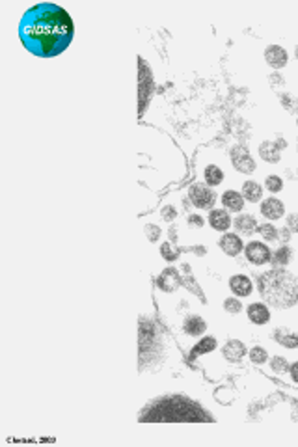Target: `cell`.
Segmentation results:
<instances>
[{
  "label": "cell",
  "mask_w": 298,
  "mask_h": 447,
  "mask_svg": "<svg viewBox=\"0 0 298 447\" xmlns=\"http://www.w3.org/2000/svg\"><path fill=\"white\" fill-rule=\"evenodd\" d=\"M19 37L32 54L52 58L64 52L73 39V21L56 4L43 2L30 8L19 23Z\"/></svg>",
  "instance_id": "obj_1"
},
{
  "label": "cell",
  "mask_w": 298,
  "mask_h": 447,
  "mask_svg": "<svg viewBox=\"0 0 298 447\" xmlns=\"http://www.w3.org/2000/svg\"><path fill=\"white\" fill-rule=\"evenodd\" d=\"M209 414L199 404L185 397H166L149 406L140 421H209Z\"/></svg>",
  "instance_id": "obj_2"
},
{
  "label": "cell",
  "mask_w": 298,
  "mask_h": 447,
  "mask_svg": "<svg viewBox=\"0 0 298 447\" xmlns=\"http://www.w3.org/2000/svg\"><path fill=\"white\" fill-rule=\"evenodd\" d=\"M259 291L274 307H291L298 302V278L287 270L274 269L261 278Z\"/></svg>",
  "instance_id": "obj_3"
},
{
  "label": "cell",
  "mask_w": 298,
  "mask_h": 447,
  "mask_svg": "<svg viewBox=\"0 0 298 447\" xmlns=\"http://www.w3.org/2000/svg\"><path fill=\"white\" fill-rule=\"evenodd\" d=\"M231 160L233 166L237 168L242 174H251L255 170V160L251 158L250 151L244 148V146H235L231 149Z\"/></svg>",
  "instance_id": "obj_4"
},
{
  "label": "cell",
  "mask_w": 298,
  "mask_h": 447,
  "mask_svg": "<svg viewBox=\"0 0 298 447\" xmlns=\"http://www.w3.org/2000/svg\"><path fill=\"white\" fill-rule=\"evenodd\" d=\"M190 194V201L199 207V209H211L214 203V192L205 185H194L188 190Z\"/></svg>",
  "instance_id": "obj_5"
},
{
  "label": "cell",
  "mask_w": 298,
  "mask_h": 447,
  "mask_svg": "<svg viewBox=\"0 0 298 447\" xmlns=\"http://www.w3.org/2000/svg\"><path fill=\"white\" fill-rule=\"evenodd\" d=\"M246 257L253 265H265V263H269L272 259V251L263 242L253 241L246 246Z\"/></svg>",
  "instance_id": "obj_6"
},
{
  "label": "cell",
  "mask_w": 298,
  "mask_h": 447,
  "mask_svg": "<svg viewBox=\"0 0 298 447\" xmlns=\"http://www.w3.org/2000/svg\"><path fill=\"white\" fill-rule=\"evenodd\" d=\"M283 213H285V207L276 198H269V199H265L261 203V214L265 218H269V220H278V218L283 216Z\"/></svg>",
  "instance_id": "obj_7"
},
{
  "label": "cell",
  "mask_w": 298,
  "mask_h": 447,
  "mask_svg": "<svg viewBox=\"0 0 298 447\" xmlns=\"http://www.w3.org/2000/svg\"><path fill=\"white\" fill-rule=\"evenodd\" d=\"M179 283H181V276H179L177 269H174V267L164 269V272H162L160 278H158V287L162 289V291H166V293L175 291V289L179 287Z\"/></svg>",
  "instance_id": "obj_8"
},
{
  "label": "cell",
  "mask_w": 298,
  "mask_h": 447,
  "mask_svg": "<svg viewBox=\"0 0 298 447\" xmlns=\"http://www.w3.org/2000/svg\"><path fill=\"white\" fill-rule=\"evenodd\" d=\"M140 104H142V112H144V106L148 102V93L151 95V88H153V82H151V71H148V67L144 62H140Z\"/></svg>",
  "instance_id": "obj_9"
},
{
  "label": "cell",
  "mask_w": 298,
  "mask_h": 447,
  "mask_svg": "<svg viewBox=\"0 0 298 447\" xmlns=\"http://www.w3.org/2000/svg\"><path fill=\"white\" fill-rule=\"evenodd\" d=\"M265 60H267V64L272 65L274 69H279V67H283V65L287 64V52H285L281 47L270 45V47H267V50H265Z\"/></svg>",
  "instance_id": "obj_10"
},
{
  "label": "cell",
  "mask_w": 298,
  "mask_h": 447,
  "mask_svg": "<svg viewBox=\"0 0 298 447\" xmlns=\"http://www.w3.org/2000/svg\"><path fill=\"white\" fill-rule=\"evenodd\" d=\"M229 287H231V291L237 297H250L251 289H253L251 287V279L248 276H242V274L233 276L229 279Z\"/></svg>",
  "instance_id": "obj_11"
},
{
  "label": "cell",
  "mask_w": 298,
  "mask_h": 447,
  "mask_svg": "<svg viewBox=\"0 0 298 447\" xmlns=\"http://www.w3.org/2000/svg\"><path fill=\"white\" fill-rule=\"evenodd\" d=\"M220 248L227 255H239L242 250V241L239 239V235L227 233V235H224L222 239H220Z\"/></svg>",
  "instance_id": "obj_12"
},
{
  "label": "cell",
  "mask_w": 298,
  "mask_h": 447,
  "mask_svg": "<svg viewBox=\"0 0 298 447\" xmlns=\"http://www.w3.org/2000/svg\"><path fill=\"white\" fill-rule=\"evenodd\" d=\"M248 319L253 324H267L270 321V311L265 304H251L248 307Z\"/></svg>",
  "instance_id": "obj_13"
},
{
  "label": "cell",
  "mask_w": 298,
  "mask_h": 447,
  "mask_svg": "<svg viewBox=\"0 0 298 447\" xmlns=\"http://www.w3.org/2000/svg\"><path fill=\"white\" fill-rule=\"evenodd\" d=\"M222 205L227 211L239 213V211H242V207H244V198H242V194L235 192V190H227L222 196Z\"/></svg>",
  "instance_id": "obj_14"
},
{
  "label": "cell",
  "mask_w": 298,
  "mask_h": 447,
  "mask_svg": "<svg viewBox=\"0 0 298 447\" xmlns=\"http://www.w3.org/2000/svg\"><path fill=\"white\" fill-rule=\"evenodd\" d=\"M244 354H246V347H244V343H241V341H235V339L229 341V343L222 348V356L224 358H227L229 362H237V360H241Z\"/></svg>",
  "instance_id": "obj_15"
},
{
  "label": "cell",
  "mask_w": 298,
  "mask_h": 447,
  "mask_svg": "<svg viewBox=\"0 0 298 447\" xmlns=\"http://www.w3.org/2000/svg\"><path fill=\"white\" fill-rule=\"evenodd\" d=\"M209 222H211L213 229H216V231H225V229L231 225V218H229V214L225 213V211L216 209V211H213L211 216H209Z\"/></svg>",
  "instance_id": "obj_16"
},
{
  "label": "cell",
  "mask_w": 298,
  "mask_h": 447,
  "mask_svg": "<svg viewBox=\"0 0 298 447\" xmlns=\"http://www.w3.org/2000/svg\"><path fill=\"white\" fill-rule=\"evenodd\" d=\"M235 227L242 235H251V233L257 229V222H255V218L250 216V214H241L235 220Z\"/></svg>",
  "instance_id": "obj_17"
},
{
  "label": "cell",
  "mask_w": 298,
  "mask_h": 447,
  "mask_svg": "<svg viewBox=\"0 0 298 447\" xmlns=\"http://www.w3.org/2000/svg\"><path fill=\"white\" fill-rule=\"evenodd\" d=\"M279 151L274 142H263L259 146V155L265 162H279Z\"/></svg>",
  "instance_id": "obj_18"
},
{
  "label": "cell",
  "mask_w": 298,
  "mask_h": 447,
  "mask_svg": "<svg viewBox=\"0 0 298 447\" xmlns=\"http://www.w3.org/2000/svg\"><path fill=\"white\" fill-rule=\"evenodd\" d=\"M183 328H185V332L188 335H201L205 332V328H207V324H205V321L201 319V317L198 315H190L188 319L185 321V324H183Z\"/></svg>",
  "instance_id": "obj_19"
},
{
  "label": "cell",
  "mask_w": 298,
  "mask_h": 447,
  "mask_svg": "<svg viewBox=\"0 0 298 447\" xmlns=\"http://www.w3.org/2000/svg\"><path fill=\"white\" fill-rule=\"evenodd\" d=\"M242 198L251 201V203H257L263 198V190H261V186L255 181H246L244 186H242Z\"/></svg>",
  "instance_id": "obj_20"
},
{
  "label": "cell",
  "mask_w": 298,
  "mask_h": 447,
  "mask_svg": "<svg viewBox=\"0 0 298 447\" xmlns=\"http://www.w3.org/2000/svg\"><path fill=\"white\" fill-rule=\"evenodd\" d=\"M216 348V339L214 337H203L199 343L196 345L194 348H192V352H190V358L194 360L196 356H199V354H205V352H211V350H214Z\"/></svg>",
  "instance_id": "obj_21"
},
{
  "label": "cell",
  "mask_w": 298,
  "mask_h": 447,
  "mask_svg": "<svg viewBox=\"0 0 298 447\" xmlns=\"http://www.w3.org/2000/svg\"><path fill=\"white\" fill-rule=\"evenodd\" d=\"M222 179H224V174H222V170H220V168H216V166H207L205 168V181H207L211 186L220 185V183H222Z\"/></svg>",
  "instance_id": "obj_22"
},
{
  "label": "cell",
  "mask_w": 298,
  "mask_h": 447,
  "mask_svg": "<svg viewBox=\"0 0 298 447\" xmlns=\"http://www.w3.org/2000/svg\"><path fill=\"white\" fill-rule=\"evenodd\" d=\"M276 339H278L283 347H287V348H297L298 347V334H287V332L278 330V332H276Z\"/></svg>",
  "instance_id": "obj_23"
},
{
  "label": "cell",
  "mask_w": 298,
  "mask_h": 447,
  "mask_svg": "<svg viewBox=\"0 0 298 447\" xmlns=\"http://www.w3.org/2000/svg\"><path fill=\"white\" fill-rule=\"evenodd\" d=\"M289 261H291V250L285 248V246H281V248L276 251V255H274V265H276V267H281V265H287Z\"/></svg>",
  "instance_id": "obj_24"
},
{
  "label": "cell",
  "mask_w": 298,
  "mask_h": 447,
  "mask_svg": "<svg viewBox=\"0 0 298 447\" xmlns=\"http://www.w3.org/2000/svg\"><path fill=\"white\" fill-rule=\"evenodd\" d=\"M267 358H269V354H267L265 348H261V347H253L250 350V360L253 363H257V365L267 362Z\"/></svg>",
  "instance_id": "obj_25"
},
{
  "label": "cell",
  "mask_w": 298,
  "mask_h": 447,
  "mask_svg": "<svg viewBox=\"0 0 298 447\" xmlns=\"http://www.w3.org/2000/svg\"><path fill=\"white\" fill-rule=\"evenodd\" d=\"M259 233L267 241H278V231H276V227L272 224H263L259 227Z\"/></svg>",
  "instance_id": "obj_26"
},
{
  "label": "cell",
  "mask_w": 298,
  "mask_h": 447,
  "mask_svg": "<svg viewBox=\"0 0 298 447\" xmlns=\"http://www.w3.org/2000/svg\"><path fill=\"white\" fill-rule=\"evenodd\" d=\"M265 186L269 188L270 192H279L283 188V181L278 175H269L265 179Z\"/></svg>",
  "instance_id": "obj_27"
},
{
  "label": "cell",
  "mask_w": 298,
  "mask_h": 447,
  "mask_svg": "<svg viewBox=\"0 0 298 447\" xmlns=\"http://www.w3.org/2000/svg\"><path fill=\"white\" fill-rule=\"evenodd\" d=\"M224 309L227 311V313H231V315H235V313H239L242 309V304L239 298H227L225 302H224Z\"/></svg>",
  "instance_id": "obj_28"
},
{
  "label": "cell",
  "mask_w": 298,
  "mask_h": 447,
  "mask_svg": "<svg viewBox=\"0 0 298 447\" xmlns=\"http://www.w3.org/2000/svg\"><path fill=\"white\" fill-rule=\"evenodd\" d=\"M270 367H272V371L274 372H285L289 367V363L285 358H281V356H276V358H272V362H270Z\"/></svg>",
  "instance_id": "obj_29"
},
{
  "label": "cell",
  "mask_w": 298,
  "mask_h": 447,
  "mask_svg": "<svg viewBox=\"0 0 298 447\" xmlns=\"http://www.w3.org/2000/svg\"><path fill=\"white\" fill-rule=\"evenodd\" d=\"M281 102H283V106L287 108L289 112H297L298 110V99L297 97H293V95H281Z\"/></svg>",
  "instance_id": "obj_30"
},
{
  "label": "cell",
  "mask_w": 298,
  "mask_h": 447,
  "mask_svg": "<svg viewBox=\"0 0 298 447\" xmlns=\"http://www.w3.org/2000/svg\"><path fill=\"white\" fill-rule=\"evenodd\" d=\"M160 251H162V257L168 261H175L177 259V253L174 250H172V246L168 244V242H164L162 246H160Z\"/></svg>",
  "instance_id": "obj_31"
},
{
  "label": "cell",
  "mask_w": 298,
  "mask_h": 447,
  "mask_svg": "<svg viewBox=\"0 0 298 447\" xmlns=\"http://www.w3.org/2000/svg\"><path fill=\"white\" fill-rule=\"evenodd\" d=\"M269 82H270V86H272L274 90H279V88H283V86H285V80H283V76H279L278 73L270 74Z\"/></svg>",
  "instance_id": "obj_32"
},
{
  "label": "cell",
  "mask_w": 298,
  "mask_h": 447,
  "mask_svg": "<svg viewBox=\"0 0 298 447\" xmlns=\"http://www.w3.org/2000/svg\"><path fill=\"white\" fill-rule=\"evenodd\" d=\"M146 233H148L149 241H157L158 237H160V229H158L157 225H153V224L146 225Z\"/></svg>",
  "instance_id": "obj_33"
},
{
  "label": "cell",
  "mask_w": 298,
  "mask_h": 447,
  "mask_svg": "<svg viewBox=\"0 0 298 447\" xmlns=\"http://www.w3.org/2000/svg\"><path fill=\"white\" fill-rule=\"evenodd\" d=\"M287 227L291 229V231L298 233V214H289L287 216Z\"/></svg>",
  "instance_id": "obj_34"
},
{
  "label": "cell",
  "mask_w": 298,
  "mask_h": 447,
  "mask_svg": "<svg viewBox=\"0 0 298 447\" xmlns=\"http://www.w3.org/2000/svg\"><path fill=\"white\" fill-rule=\"evenodd\" d=\"M160 214H162V218H164V220H168V222H172V220H174V218L177 216V211L174 209V207H164V209H162V213H160Z\"/></svg>",
  "instance_id": "obj_35"
},
{
  "label": "cell",
  "mask_w": 298,
  "mask_h": 447,
  "mask_svg": "<svg viewBox=\"0 0 298 447\" xmlns=\"http://www.w3.org/2000/svg\"><path fill=\"white\" fill-rule=\"evenodd\" d=\"M188 224H190L192 227H201V225H203V218L198 216V214H192V216H188Z\"/></svg>",
  "instance_id": "obj_36"
},
{
  "label": "cell",
  "mask_w": 298,
  "mask_h": 447,
  "mask_svg": "<svg viewBox=\"0 0 298 447\" xmlns=\"http://www.w3.org/2000/svg\"><path fill=\"white\" fill-rule=\"evenodd\" d=\"M289 371H291V376H293V380H295V382L298 384V362H297V363H293V365L289 367Z\"/></svg>",
  "instance_id": "obj_37"
},
{
  "label": "cell",
  "mask_w": 298,
  "mask_h": 447,
  "mask_svg": "<svg viewBox=\"0 0 298 447\" xmlns=\"http://www.w3.org/2000/svg\"><path fill=\"white\" fill-rule=\"evenodd\" d=\"M289 227H285V229H279L278 231V241H289Z\"/></svg>",
  "instance_id": "obj_38"
},
{
  "label": "cell",
  "mask_w": 298,
  "mask_h": 447,
  "mask_svg": "<svg viewBox=\"0 0 298 447\" xmlns=\"http://www.w3.org/2000/svg\"><path fill=\"white\" fill-rule=\"evenodd\" d=\"M295 54H297V58H298V45H297V50H295Z\"/></svg>",
  "instance_id": "obj_39"
},
{
  "label": "cell",
  "mask_w": 298,
  "mask_h": 447,
  "mask_svg": "<svg viewBox=\"0 0 298 447\" xmlns=\"http://www.w3.org/2000/svg\"><path fill=\"white\" fill-rule=\"evenodd\" d=\"M297 149H298V140H297Z\"/></svg>",
  "instance_id": "obj_40"
},
{
  "label": "cell",
  "mask_w": 298,
  "mask_h": 447,
  "mask_svg": "<svg viewBox=\"0 0 298 447\" xmlns=\"http://www.w3.org/2000/svg\"><path fill=\"white\" fill-rule=\"evenodd\" d=\"M297 121H298V120H297Z\"/></svg>",
  "instance_id": "obj_41"
}]
</instances>
